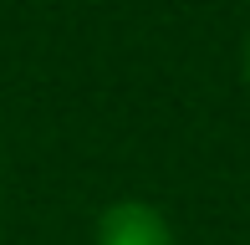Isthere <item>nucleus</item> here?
<instances>
[{
  "label": "nucleus",
  "instance_id": "1",
  "mask_svg": "<svg viewBox=\"0 0 250 245\" xmlns=\"http://www.w3.org/2000/svg\"><path fill=\"white\" fill-rule=\"evenodd\" d=\"M97 245H174L164 209H153L148 199H112L97 215Z\"/></svg>",
  "mask_w": 250,
  "mask_h": 245
},
{
  "label": "nucleus",
  "instance_id": "2",
  "mask_svg": "<svg viewBox=\"0 0 250 245\" xmlns=\"http://www.w3.org/2000/svg\"><path fill=\"white\" fill-rule=\"evenodd\" d=\"M245 82H250V41H245Z\"/></svg>",
  "mask_w": 250,
  "mask_h": 245
}]
</instances>
